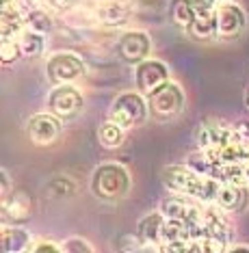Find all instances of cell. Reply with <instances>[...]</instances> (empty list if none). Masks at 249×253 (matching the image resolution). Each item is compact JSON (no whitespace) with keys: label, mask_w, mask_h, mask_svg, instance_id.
<instances>
[{"label":"cell","mask_w":249,"mask_h":253,"mask_svg":"<svg viewBox=\"0 0 249 253\" xmlns=\"http://www.w3.org/2000/svg\"><path fill=\"white\" fill-rule=\"evenodd\" d=\"M163 182L165 186L173 193H182V195H191V197H198L206 204L217 201L219 188L221 182L212 175H199L193 169L182 165H171L163 171Z\"/></svg>","instance_id":"1"},{"label":"cell","mask_w":249,"mask_h":253,"mask_svg":"<svg viewBox=\"0 0 249 253\" xmlns=\"http://www.w3.org/2000/svg\"><path fill=\"white\" fill-rule=\"evenodd\" d=\"M91 188H94L96 197L104 201H117L130 191V175L121 165H100L91 180Z\"/></svg>","instance_id":"2"},{"label":"cell","mask_w":249,"mask_h":253,"mask_svg":"<svg viewBox=\"0 0 249 253\" xmlns=\"http://www.w3.org/2000/svg\"><path fill=\"white\" fill-rule=\"evenodd\" d=\"M148 117V104L139 93H121L115 97L111 106V122L121 128H132V126L143 124Z\"/></svg>","instance_id":"3"},{"label":"cell","mask_w":249,"mask_h":253,"mask_svg":"<svg viewBox=\"0 0 249 253\" xmlns=\"http://www.w3.org/2000/svg\"><path fill=\"white\" fill-rule=\"evenodd\" d=\"M46 74H48V80L52 84H69L85 74V63L76 54L59 52L48 61Z\"/></svg>","instance_id":"4"},{"label":"cell","mask_w":249,"mask_h":253,"mask_svg":"<svg viewBox=\"0 0 249 253\" xmlns=\"http://www.w3.org/2000/svg\"><path fill=\"white\" fill-rule=\"evenodd\" d=\"M149 97V106H152V111L158 115V117H173L176 113L182 111L184 106V93L182 89L178 87V84L173 83H163L160 87H156L152 93H148Z\"/></svg>","instance_id":"5"},{"label":"cell","mask_w":249,"mask_h":253,"mask_svg":"<svg viewBox=\"0 0 249 253\" xmlns=\"http://www.w3.org/2000/svg\"><path fill=\"white\" fill-rule=\"evenodd\" d=\"M85 100L80 95V91L76 87H69V84H59L56 89H52V93L48 97V106L52 115H56L59 119H72L76 117L83 108Z\"/></svg>","instance_id":"6"},{"label":"cell","mask_w":249,"mask_h":253,"mask_svg":"<svg viewBox=\"0 0 249 253\" xmlns=\"http://www.w3.org/2000/svg\"><path fill=\"white\" fill-rule=\"evenodd\" d=\"M215 15H217V37L234 39L245 28V22H247L245 13L234 2H219L215 9Z\"/></svg>","instance_id":"7"},{"label":"cell","mask_w":249,"mask_h":253,"mask_svg":"<svg viewBox=\"0 0 249 253\" xmlns=\"http://www.w3.org/2000/svg\"><path fill=\"white\" fill-rule=\"evenodd\" d=\"M169 78V70L163 61H141L135 70V83L141 93H152Z\"/></svg>","instance_id":"8"},{"label":"cell","mask_w":249,"mask_h":253,"mask_svg":"<svg viewBox=\"0 0 249 253\" xmlns=\"http://www.w3.org/2000/svg\"><path fill=\"white\" fill-rule=\"evenodd\" d=\"M26 132L33 139V143H37V145H48V143H52L56 136H59L61 122L56 115L39 113V115H33V117L28 119Z\"/></svg>","instance_id":"9"},{"label":"cell","mask_w":249,"mask_h":253,"mask_svg":"<svg viewBox=\"0 0 249 253\" xmlns=\"http://www.w3.org/2000/svg\"><path fill=\"white\" fill-rule=\"evenodd\" d=\"M149 37L141 31H130L124 33L117 43V52L126 63H141L146 61V56L149 52Z\"/></svg>","instance_id":"10"},{"label":"cell","mask_w":249,"mask_h":253,"mask_svg":"<svg viewBox=\"0 0 249 253\" xmlns=\"http://www.w3.org/2000/svg\"><path fill=\"white\" fill-rule=\"evenodd\" d=\"M160 212H163L165 218H180V221H187L189 225L201 218V210L191 206L189 201H184L180 197H169L160 201Z\"/></svg>","instance_id":"11"},{"label":"cell","mask_w":249,"mask_h":253,"mask_svg":"<svg viewBox=\"0 0 249 253\" xmlns=\"http://www.w3.org/2000/svg\"><path fill=\"white\" fill-rule=\"evenodd\" d=\"M247 188L245 186H236V184H221L217 195V204L219 208L230 210V212H243L247 206Z\"/></svg>","instance_id":"12"},{"label":"cell","mask_w":249,"mask_h":253,"mask_svg":"<svg viewBox=\"0 0 249 253\" xmlns=\"http://www.w3.org/2000/svg\"><path fill=\"white\" fill-rule=\"evenodd\" d=\"M31 216V197L24 191L11 195L9 201L2 204V221L11 218V223H24Z\"/></svg>","instance_id":"13"},{"label":"cell","mask_w":249,"mask_h":253,"mask_svg":"<svg viewBox=\"0 0 249 253\" xmlns=\"http://www.w3.org/2000/svg\"><path fill=\"white\" fill-rule=\"evenodd\" d=\"M163 223H165L163 212H160V214H149L139 223L137 234H139V238L143 240V245H156V247L163 245V236H160V232H163Z\"/></svg>","instance_id":"14"},{"label":"cell","mask_w":249,"mask_h":253,"mask_svg":"<svg viewBox=\"0 0 249 253\" xmlns=\"http://www.w3.org/2000/svg\"><path fill=\"white\" fill-rule=\"evenodd\" d=\"M212 177H217L221 184H236V186H245V167L243 163H219L212 165Z\"/></svg>","instance_id":"15"},{"label":"cell","mask_w":249,"mask_h":253,"mask_svg":"<svg viewBox=\"0 0 249 253\" xmlns=\"http://www.w3.org/2000/svg\"><path fill=\"white\" fill-rule=\"evenodd\" d=\"M198 9H195V0H171L169 2V18L176 22L178 26L189 28L193 24Z\"/></svg>","instance_id":"16"},{"label":"cell","mask_w":249,"mask_h":253,"mask_svg":"<svg viewBox=\"0 0 249 253\" xmlns=\"http://www.w3.org/2000/svg\"><path fill=\"white\" fill-rule=\"evenodd\" d=\"M28 243H31V236L28 232L20 227H2V251L4 253H17V251H26Z\"/></svg>","instance_id":"17"},{"label":"cell","mask_w":249,"mask_h":253,"mask_svg":"<svg viewBox=\"0 0 249 253\" xmlns=\"http://www.w3.org/2000/svg\"><path fill=\"white\" fill-rule=\"evenodd\" d=\"M160 236H163V243H173V240H191L189 223L180 221V218H165Z\"/></svg>","instance_id":"18"},{"label":"cell","mask_w":249,"mask_h":253,"mask_svg":"<svg viewBox=\"0 0 249 253\" xmlns=\"http://www.w3.org/2000/svg\"><path fill=\"white\" fill-rule=\"evenodd\" d=\"M17 43H20L22 54L35 56V54H39L44 50L46 37L42 35V33H35V31H31V28H24V33L17 37Z\"/></svg>","instance_id":"19"},{"label":"cell","mask_w":249,"mask_h":253,"mask_svg":"<svg viewBox=\"0 0 249 253\" xmlns=\"http://www.w3.org/2000/svg\"><path fill=\"white\" fill-rule=\"evenodd\" d=\"M98 139H100L102 145L108 147V149L119 147L121 143H124V128L117 126L115 122H108V124H104L100 128V132H98Z\"/></svg>","instance_id":"20"},{"label":"cell","mask_w":249,"mask_h":253,"mask_svg":"<svg viewBox=\"0 0 249 253\" xmlns=\"http://www.w3.org/2000/svg\"><path fill=\"white\" fill-rule=\"evenodd\" d=\"M208 134H210V145L212 147H225L232 143V130L225 124H206Z\"/></svg>","instance_id":"21"},{"label":"cell","mask_w":249,"mask_h":253,"mask_svg":"<svg viewBox=\"0 0 249 253\" xmlns=\"http://www.w3.org/2000/svg\"><path fill=\"white\" fill-rule=\"evenodd\" d=\"M26 28H31V31H35V33H42V35H46V33L52 31V20L44 13V11H39V9L26 11Z\"/></svg>","instance_id":"22"},{"label":"cell","mask_w":249,"mask_h":253,"mask_svg":"<svg viewBox=\"0 0 249 253\" xmlns=\"http://www.w3.org/2000/svg\"><path fill=\"white\" fill-rule=\"evenodd\" d=\"M219 160L221 163H247V147L241 143H230L219 149Z\"/></svg>","instance_id":"23"},{"label":"cell","mask_w":249,"mask_h":253,"mask_svg":"<svg viewBox=\"0 0 249 253\" xmlns=\"http://www.w3.org/2000/svg\"><path fill=\"white\" fill-rule=\"evenodd\" d=\"M187 167H189V169H193L195 173H199V175H210L212 173V160L206 156L204 149L191 154L189 160H187Z\"/></svg>","instance_id":"24"},{"label":"cell","mask_w":249,"mask_h":253,"mask_svg":"<svg viewBox=\"0 0 249 253\" xmlns=\"http://www.w3.org/2000/svg\"><path fill=\"white\" fill-rule=\"evenodd\" d=\"M100 20L106 24H119L126 20V9L119 2H108L100 9Z\"/></svg>","instance_id":"25"},{"label":"cell","mask_w":249,"mask_h":253,"mask_svg":"<svg viewBox=\"0 0 249 253\" xmlns=\"http://www.w3.org/2000/svg\"><path fill=\"white\" fill-rule=\"evenodd\" d=\"M48 191L52 197H69L74 193V184L67 180V177H54L48 184Z\"/></svg>","instance_id":"26"},{"label":"cell","mask_w":249,"mask_h":253,"mask_svg":"<svg viewBox=\"0 0 249 253\" xmlns=\"http://www.w3.org/2000/svg\"><path fill=\"white\" fill-rule=\"evenodd\" d=\"M20 56H22V50H20L17 39H13V42H2V52H0L2 65H13Z\"/></svg>","instance_id":"27"},{"label":"cell","mask_w":249,"mask_h":253,"mask_svg":"<svg viewBox=\"0 0 249 253\" xmlns=\"http://www.w3.org/2000/svg\"><path fill=\"white\" fill-rule=\"evenodd\" d=\"M121 251H141V247H143V240L139 238V234L137 236H124V238H121V243L117 245Z\"/></svg>","instance_id":"28"},{"label":"cell","mask_w":249,"mask_h":253,"mask_svg":"<svg viewBox=\"0 0 249 253\" xmlns=\"http://www.w3.org/2000/svg\"><path fill=\"white\" fill-rule=\"evenodd\" d=\"M63 251H69V253H78V251L89 253V251H91V247L87 245L85 240H80V238H72V240H67V243L63 245Z\"/></svg>","instance_id":"29"},{"label":"cell","mask_w":249,"mask_h":253,"mask_svg":"<svg viewBox=\"0 0 249 253\" xmlns=\"http://www.w3.org/2000/svg\"><path fill=\"white\" fill-rule=\"evenodd\" d=\"M234 130L239 132V134L243 136V139H249V124H247V122H236Z\"/></svg>","instance_id":"30"},{"label":"cell","mask_w":249,"mask_h":253,"mask_svg":"<svg viewBox=\"0 0 249 253\" xmlns=\"http://www.w3.org/2000/svg\"><path fill=\"white\" fill-rule=\"evenodd\" d=\"M33 251H37V253H44V251H50V253H56V251H61L59 247H54L52 243H42V245H37Z\"/></svg>","instance_id":"31"},{"label":"cell","mask_w":249,"mask_h":253,"mask_svg":"<svg viewBox=\"0 0 249 253\" xmlns=\"http://www.w3.org/2000/svg\"><path fill=\"white\" fill-rule=\"evenodd\" d=\"M9 193V180H7V173L2 171V197H7Z\"/></svg>","instance_id":"32"},{"label":"cell","mask_w":249,"mask_h":253,"mask_svg":"<svg viewBox=\"0 0 249 253\" xmlns=\"http://www.w3.org/2000/svg\"><path fill=\"white\" fill-rule=\"evenodd\" d=\"M228 251H247V253H249V247H243V245H232V247H228Z\"/></svg>","instance_id":"33"},{"label":"cell","mask_w":249,"mask_h":253,"mask_svg":"<svg viewBox=\"0 0 249 253\" xmlns=\"http://www.w3.org/2000/svg\"><path fill=\"white\" fill-rule=\"evenodd\" d=\"M245 182H247V184H249V165H247V167H245Z\"/></svg>","instance_id":"34"},{"label":"cell","mask_w":249,"mask_h":253,"mask_svg":"<svg viewBox=\"0 0 249 253\" xmlns=\"http://www.w3.org/2000/svg\"><path fill=\"white\" fill-rule=\"evenodd\" d=\"M247 165H249V147H247Z\"/></svg>","instance_id":"35"},{"label":"cell","mask_w":249,"mask_h":253,"mask_svg":"<svg viewBox=\"0 0 249 253\" xmlns=\"http://www.w3.org/2000/svg\"><path fill=\"white\" fill-rule=\"evenodd\" d=\"M215 2H223V0H215Z\"/></svg>","instance_id":"36"}]
</instances>
